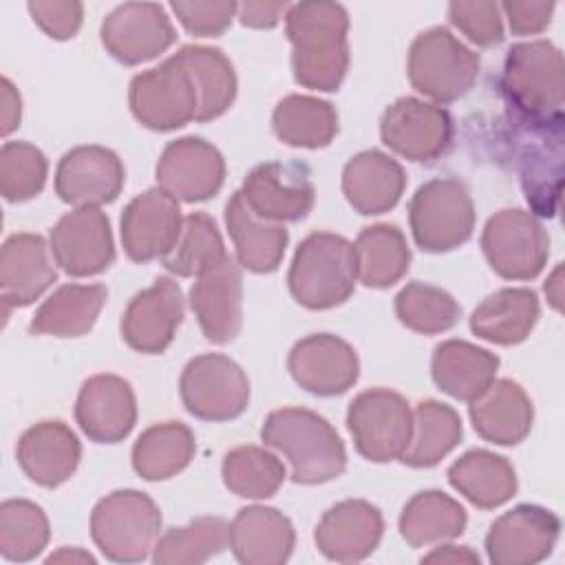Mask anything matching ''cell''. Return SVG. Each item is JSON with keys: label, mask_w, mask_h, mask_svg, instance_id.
Segmentation results:
<instances>
[{"label": "cell", "mask_w": 565, "mask_h": 565, "mask_svg": "<svg viewBox=\"0 0 565 565\" xmlns=\"http://www.w3.org/2000/svg\"><path fill=\"white\" fill-rule=\"evenodd\" d=\"M157 183L177 201L201 203L218 194L225 181V159L216 146L201 137L170 141L154 168Z\"/></svg>", "instance_id": "cell-19"}, {"label": "cell", "mask_w": 565, "mask_h": 565, "mask_svg": "<svg viewBox=\"0 0 565 565\" xmlns=\"http://www.w3.org/2000/svg\"><path fill=\"white\" fill-rule=\"evenodd\" d=\"M183 322V291L170 276H159L135 294L121 316L124 342L146 355L163 353Z\"/></svg>", "instance_id": "cell-21"}, {"label": "cell", "mask_w": 565, "mask_h": 565, "mask_svg": "<svg viewBox=\"0 0 565 565\" xmlns=\"http://www.w3.org/2000/svg\"><path fill=\"white\" fill-rule=\"evenodd\" d=\"M499 9L514 35H536L550 26L556 4L552 0H505Z\"/></svg>", "instance_id": "cell-51"}, {"label": "cell", "mask_w": 565, "mask_h": 565, "mask_svg": "<svg viewBox=\"0 0 565 565\" xmlns=\"http://www.w3.org/2000/svg\"><path fill=\"white\" fill-rule=\"evenodd\" d=\"M106 300L108 289L102 282L62 285L38 307L29 322V331L33 335L53 338L86 335L95 327Z\"/></svg>", "instance_id": "cell-34"}, {"label": "cell", "mask_w": 565, "mask_h": 565, "mask_svg": "<svg viewBox=\"0 0 565 565\" xmlns=\"http://www.w3.org/2000/svg\"><path fill=\"white\" fill-rule=\"evenodd\" d=\"M185 411L203 422H230L249 404V380L238 362L223 353L192 358L179 380Z\"/></svg>", "instance_id": "cell-11"}, {"label": "cell", "mask_w": 565, "mask_h": 565, "mask_svg": "<svg viewBox=\"0 0 565 565\" xmlns=\"http://www.w3.org/2000/svg\"><path fill=\"white\" fill-rule=\"evenodd\" d=\"M543 291H545V298H547L550 307L561 311V305H563V265L561 263L547 276V280L543 285Z\"/></svg>", "instance_id": "cell-55"}, {"label": "cell", "mask_w": 565, "mask_h": 565, "mask_svg": "<svg viewBox=\"0 0 565 565\" xmlns=\"http://www.w3.org/2000/svg\"><path fill=\"white\" fill-rule=\"evenodd\" d=\"M406 73L417 93L441 106L457 102L475 86L479 57L450 29L430 26L415 35Z\"/></svg>", "instance_id": "cell-5"}, {"label": "cell", "mask_w": 565, "mask_h": 565, "mask_svg": "<svg viewBox=\"0 0 565 565\" xmlns=\"http://www.w3.org/2000/svg\"><path fill=\"white\" fill-rule=\"evenodd\" d=\"M174 57L185 66L199 93V108L194 121L203 124L225 115L234 104L238 88L230 57L221 49L199 44L181 46Z\"/></svg>", "instance_id": "cell-36"}, {"label": "cell", "mask_w": 565, "mask_h": 565, "mask_svg": "<svg viewBox=\"0 0 565 565\" xmlns=\"http://www.w3.org/2000/svg\"><path fill=\"white\" fill-rule=\"evenodd\" d=\"M541 316L539 296L527 287H503L483 298L470 313V331L492 344H521Z\"/></svg>", "instance_id": "cell-33"}, {"label": "cell", "mask_w": 565, "mask_h": 565, "mask_svg": "<svg viewBox=\"0 0 565 565\" xmlns=\"http://www.w3.org/2000/svg\"><path fill=\"white\" fill-rule=\"evenodd\" d=\"M22 472L42 488H57L68 481L82 459L77 435L60 419H49L26 428L15 446Z\"/></svg>", "instance_id": "cell-27"}, {"label": "cell", "mask_w": 565, "mask_h": 565, "mask_svg": "<svg viewBox=\"0 0 565 565\" xmlns=\"http://www.w3.org/2000/svg\"><path fill=\"white\" fill-rule=\"evenodd\" d=\"M468 415L481 439L497 446H516L532 430L534 406L519 382L499 377L470 402Z\"/></svg>", "instance_id": "cell-29"}, {"label": "cell", "mask_w": 565, "mask_h": 565, "mask_svg": "<svg viewBox=\"0 0 565 565\" xmlns=\"http://www.w3.org/2000/svg\"><path fill=\"white\" fill-rule=\"evenodd\" d=\"M46 154L29 141H4L0 148V192L9 203H22L44 190Z\"/></svg>", "instance_id": "cell-47"}, {"label": "cell", "mask_w": 565, "mask_h": 565, "mask_svg": "<svg viewBox=\"0 0 565 565\" xmlns=\"http://www.w3.org/2000/svg\"><path fill=\"white\" fill-rule=\"evenodd\" d=\"M161 530L159 505L139 490H115L90 512V536L113 563H141L154 550Z\"/></svg>", "instance_id": "cell-6"}, {"label": "cell", "mask_w": 565, "mask_h": 565, "mask_svg": "<svg viewBox=\"0 0 565 565\" xmlns=\"http://www.w3.org/2000/svg\"><path fill=\"white\" fill-rule=\"evenodd\" d=\"M395 316L406 329L422 335H435L459 322L461 307L446 289L413 280L395 296Z\"/></svg>", "instance_id": "cell-45"}, {"label": "cell", "mask_w": 565, "mask_h": 565, "mask_svg": "<svg viewBox=\"0 0 565 565\" xmlns=\"http://www.w3.org/2000/svg\"><path fill=\"white\" fill-rule=\"evenodd\" d=\"M561 534V519L534 503L503 512L486 534V554L494 565H534L545 561Z\"/></svg>", "instance_id": "cell-16"}, {"label": "cell", "mask_w": 565, "mask_h": 565, "mask_svg": "<svg viewBox=\"0 0 565 565\" xmlns=\"http://www.w3.org/2000/svg\"><path fill=\"white\" fill-rule=\"evenodd\" d=\"M230 547V523L223 516H196L166 530L152 550L157 565H201Z\"/></svg>", "instance_id": "cell-42"}, {"label": "cell", "mask_w": 565, "mask_h": 565, "mask_svg": "<svg viewBox=\"0 0 565 565\" xmlns=\"http://www.w3.org/2000/svg\"><path fill=\"white\" fill-rule=\"evenodd\" d=\"M179 201L163 188L137 194L121 212V245L130 260L148 263L163 258L183 230Z\"/></svg>", "instance_id": "cell-22"}, {"label": "cell", "mask_w": 565, "mask_h": 565, "mask_svg": "<svg viewBox=\"0 0 565 565\" xmlns=\"http://www.w3.org/2000/svg\"><path fill=\"white\" fill-rule=\"evenodd\" d=\"M358 280L373 289H386L402 280L411 265V247L397 225L375 223L364 227L355 243Z\"/></svg>", "instance_id": "cell-40"}, {"label": "cell", "mask_w": 565, "mask_h": 565, "mask_svg": "<svg viewBox=\"0 0 565 565\" xmlns=\"http://www.w3.org/2000/svg\"><path fill=\"white\" fill-rule=\"evenodd\" d=\"M499 86L510 119L536 126L563 121L565 66L554 42L527 40L512 44L503 60Z\"/></svg>", "instance_id": "cell-2"}, {"label": "cell", "mask_w": 565, "mask_h": 565, "mask_svg": "<svg viewBox=\"0 0 565 565\" xmlns=\"http://www.w3.org/2000/svg\"><path fill=\"white\" fill-rule=\"evenodd\" d=\"M285 33L291 42L296 84L318 93H333L349 71V13L338 2L309 0L289 4Z\"/></svg>", "instance_id": "cell-1"}, {"label": "cell", "mask_w": 565, "mask_h": 565, "mask_svg": "<svg viewBox=\"0 0 565 565\" xmlns=\"http://www.w3.org/2000/svg\"><path fill=\"white\" fill-rule=\"evenodd\" d=\"M241 194L258 218L271 223L302 221L316 203L309 168L300 161H265L254 166L243 179Z\"/></svg>", "instance_id": "cell-15"}, {"label": "cell", "mask_w": 565, "mask_h": 565, "mask_svg": "<svg viewBox=\"0 0 565 565\" xmlns=\"http://www.w3.org/2000/svg\"><path fill=\"white\" fill-rule=\"evenodd\" d=\"M481 249L497 276L532 280L547 263L550 236L532 212L505 207L488 218L481 232Z\"/></svg>", "instance_id": "cell-10"}, {"label": "cell", "mask_w": 565, "mask_h": 565, "mask_svg": "<svg viewBox=\"0 0 565 565\" xmlns=\"http://www.w3.org/2000/svg\"><path fill=\"white\" fill-rule=\"evenodd\" d=\"M0 102H2L0 132L2 137H9L20 126V119H22V99L9 77H2L0 82Z\"/></svg>", "instance_id": "cell-53"}, {"label": "cell", "mask_w": 565, "mask_h": 565, "mask_svg": "<svg viewBox=\"0 0 565 565\" xmlns=\"http://www.w3.org/2000/svg\"><path fill=\"white\" fill-rule=\"evenodd\" d=\"M287 369L300 388L318 397L342 395L360 377L355 349L333 333H311L298 340L287 355Z\"/></svg>", "instance_id": "cell-20"}, {"label": "cell", "mask_w": 565, "mask_h": 565, "mask_svg": "<svg viewBox=\"0 0 565 565\" xmlns=\"http://www.w3.org/2000/svg\"><path fill=\"white\" fill-rule=\"evenodd\" d=\"M46 563H95V558L82 547H60L46 558Z\"/></svg>", "instance_id": "cell-56"}, {"label": "cell", "mask_w": 565, "mask_h": 565, "mask_svg": "<svg viewBox=\"0 0 565 565\" xmlns=\"http://www.w3.org/2000/svg\"><path fill=\"white\" fill-rule=\"evenodd\" d=\"M225 225L234 243L236 263L252 274H271L280 267L289 232L282 223L258 218L245 203L241 190L225 203Z\"/></svg>", "instance_id": "cell-31"}, {"label": "cell", "mask_w": 565, "mask_h": 565, "mask_svg": "<svg viewBox=\"0 0 565 565\" xmlns=\"http://www.w3.org/2000/svg\"><path fill=\"white\" fill-rule=\"evenodd\" d=\"M510 124L525 201L534 216L552 218L558 212L563 185V121L536 126L510 119Z\"/></svg>", "instance_id": "cell-8"}, {"label": "cell", "mask_w": 565, "mask_h": 565, "mask_svg": "<svg viewBox=\"0 0 565 565\" xmlns=\"http://www.w3.org/2000/svg\"><path fill=\"white\" fill-rule=\"evenodd\" d=\"M181 26L196 38H216L230 29L236 18L238 2L205 0V2H170Z\"/></svg>", "instance_id": "cell-49"}, {"label": "cell", "mask_w": 565, "mask_h": 565, "mask_svg": "<svg viewBox=\"0 0 565 565\" xmlns=\"http://www.w3.org/2000/svg\"><path fill=\"white\" fill-rule=\"evenodd\" d=\"M404 188L406 174L402 163L382 150H362L342 170V194L362 216H377L393 210Z\"/></svg>", "instance_id": "cell-28"}, {"label": "cell", "mask_w": 565, "mask_h": 565, "mask_svg": "<svg viewBox=\"0 0 565 565\" xmlns=\"http://www.w3.org/2000/svg\"><path fill=\"white\" fill-rule=\"evenodd\" d=\"M475 203L463 181L437 177L422 183L408 203V225L419 249L444 254L461 247L475 232Z\"/></svg>", "instance_id": "cell-7"}, {"label": "cell", "mask_w": 565, "mask_h": 565, "mask_svg": "<svg viewBox=\"0 0 565 565\" xmlns=\"http://www.w3.org/2000/svg\"><path fill=\"white\" fill-rule=\"evenodd\" d=\"M196 452V439L183 422H161L146 428L130 452L135 472L146 481H166L183 472Z\"/></svg>", "instance_id": "cell-37"}, {"label": "cell", "mask_w": 565, "mask_h": 565, "mask_svg": "<svg viewBox=\"0 0 565 565\" xmlns=\"http://www.w3.org/2000/svg\"><path fill=\"white\" fill-rule=\"evenodd\" d=\"M448 483L472 505L494 510L516 494L514 466L486 448H472L448 468Z\"/></svg>", "instance_id": "cell-35"}, {"label": "cell", "mask_w": 565, "mask_h": 565, "mask_svg": "<svg viewBox=\"0 0 565 565\" xmlns=\"http://www.w3.org/2000/svg\"><path fill=\"white\" fill-rule=\"evenodd\" d=\"M225 256L216 221L205 212H192L183 218V230L174 247L161 258V265L179 278H196Z\"/></svg>", "instance_id": "cell-44"}, {"label": "cell", "mask_w": 565, "mask_h": 565, "mask_svg": "<svg viewBox=\"0 0 565 565\" xmlns=\"http://www.w3.org/2000/svg\"><path fill=\"white\" fill-rule=\"evenodd\" d=\"M382 534L384 519L377 505L364 499H344L322 514L313 541L324 558L358 563L375 552Z\"/></svg>", "instance_id": "cell-26"}, {"label": "cell", "mask_w": 565, "mask_h": 565, "mask_svg": "<svg viewBox=\"0 0 565 565\" xmlns=\"http://www.w3.org/2000/svg\"><path fill=\"white\" fill-rule=\"evenodd\" d=\"M55 258L51 245L31 232L13 234L4 241L0 252V298L4 316L11 309L29 307L55 280Z\"/></svg>", "instance_id": "cell-25"}, {"label": "cell", "mask_w": 565, "mask_h": 565, "mask_svg": "<svg viewBox=\"0 0 565 565\" xmlns=\"http://www.w3.org/2000/svg\"><path fill=\"white\" fill-rule=\"evenodd\" d=\"M450 24L477 46H494L503 42V15L497 2L457 0L448 4Z\"/></svg>", "instance_id": "cell-48"}, {"label": "cell", "mask_w": 565, "mask_h": 565, "mask_svg": "<svg viewBox=\"0 0 565 565\" xmlns=\"http://www.w3.org/2000/svg\"><path fill=\"white\" fill-rule=\"evenodd\" d=\"M132 117L148 130L170 132L194 121L196 86L185 66L170 55L154 68L137 73L128 86Z\"/></svg>", "instance_id": "cell-12"}, {"label": "cell", "mask_w": 565, "mask_h": 565, "mask_svg": "<svg viewBox=\"0 0 565 565\" xmlns=\"http://www.w3.org/2000/svg\"><path fill=\"white\" fill-rule=\"evenodd\" d=\"M126 183V170L117 152L106 146H75L62 154L55 168V194L73 207H102L113 203Z\"/></svg>", "instance_id": "cell-18"}, {"label": "cell", "mask_w": 565, "mask_h": 565, "mask_svg": "<svg viewBox=\"0 0 565 565\" xmlns=\"http://www.w3.org/2000/svg\"><path fill=\"white\" fill-rule=\"evenodd\" d=\"M99 40L113 60L137 66L168 51L177 31L163 4L124 2L104 18Z\"/></svg>", "instance_id": "cell-14"}, {"label": "cell", "mask_w": 565, "mask_h": 565, "mask_svg": "<svg viewBox=\"0 0 565 565\" xmlns=\"http://www.w3.org/2000/svg\"><path fill=\"white\" fill-rule=\"evenodd\" d=\"M51 530L44 510L29 499H7L0 505V554L4 561L35 558L49 543Z\"/></svg>", "instance_id": "cell-46"}, {"label": "cell", "mask_w": 565, "mask_h": 565, "mask_svg": "<svg viewBox=\"0 0 565 565\" xmlns=\"http://www.w3.org/2000/svg\"><path fill=\"white\" fill-rule=\"evenodd\" d=\"M33 22L53 40H71L84 20V4L77 0H31L26 4Z\"/></svg>", "instance_id": "cell-50"}, {"label": "cell", "mask_w": 565, "mask_h": 565, "mask_svg": "<svg viewBox=\"0 0 565 565\" xmlns=\"http://www.w3.org/2000/svg\"><path fill=\"white\" fill-rule=\"evenodd\" d=\"M468 514L463 505L441 490L413 494L399 514V534L411 547L446 543L463 534Z\"/></svg>", "instance_id": "cell-38"}, {"label": "cell", "mask_w": 565, "mask_h": 565, "mask_svg": "<svg viewBox=\"0 0 565 565\" xmlns=\"http://www.w3.org/2000/svg\"><path fill=\"white\" fill-rule=\"evenodd\" d=\"M358 282L353 243L333 232H311L291 258L287 285L298 305L311 311L333 309L351 298Z\"/></svg>", "instance_id": "cell-4"}, {"label": "cell", "mask_w": 565, "mask_h": 565, "mask_svg": "<svg viewBox=\"0 0 565 565\" xmlns=\"http://www.w3.org/2000/svg\"><path fill=\"white\" fill-rule=\"evenodd\" d=\"M499 364V355L483 347L468 340H444L433 351L430 375L439 391L470 404L497 380Z\"/></svg>", "instance_id": "cell-32"}, {"label": "cell", "mask_w": 565, "mask_h": 565, "mask_svg": "<svg viewBox=\"0 0 565 565\" xmlns=\"http://www.w3.org/2000/svg\"><path fill=\"white\" fill-rule=\"evenodd\" d=\"M422 563H470V565H479V554L472 552L468 545H452V543H437V547H433L426 556H422Z\"/></svg>", "instance_id": "cell-54"}, {"label": "cell", "mask_w": 565, "mask_h": 565, "mask_svg": "<svg viewBox=\"0 0 565 565\" xmlns=\"http://www.w3.org/2000/svg\"><path fill=\"white\" fill-rule=\"evenodd\" d=\"M296 545V532L280 510L247 505L230 523V550L243 565H282Z\"/></svg>", "instance_id": "cell-30"}, {"label": "cell", "mask_w": 565, "mask_h": 565, "mask_svg": "<svg viewBox=\"0 0 565 565\" xmlns=\"http://www.w3.org/2000/svg\"><path fill=\"white\" fill-rule=\"evenodd\" d=\"M289 9V2H267V0H247L238 4L236 18L241 24L249 29H274L280 20H285V13Z\"/></svg>", "instance_id": "cell-52"}, {"label": "cell", "mask_w": 565, "mask_h": 565, "mask_svg": "<svg viewBox=\"0 0 565 565\" xmlns=\"http://www.w3.org/2000/svg\"><path fill=\"white\" fill-rule=\"evenodd\" d=\"M271 130L291 148H327L338 135V113L327 99L313 95H287L271 113Z\"/></svg>", "instance_id": "cell-39"}, {"label": "cell", "mask_w": 565, "mask_h": 565, "mask_svg": "<svg viewBox=\"0 0 565 565\" xmlns=\"http://www.w3.org/2000/svg\"><path fill=\"white\" fill-rule=\"evenodd\" d=\"M225 488L241 499H269L274 497L285 477V463L260 446H236L223 457L221 466Z\"/></svg>", "instance_id": "cell-43"}, {"label": "cell", "mask_w": 565, "mask_h": 565, "mask_svg": "<svg viewBox=\"0 0 565 565\" xmlns=\"http://www.w3.org/2000/svg\"><path fill=\"white\" fill-rule=\"evenodd\" d=\"M347 428L355 450L373 463L395 461L408 448L413 435V408L391 388H369L353 397L347 411Z\"/></svg>", "instance_id": "cell-9"}, {"label": "cell", "mask_w": 565, "mask_h": 565, "mask_svg": "<svg viewBox=\"0 0 565 565\" xmlns=\"http://www.w3.org/2000/svg\"><path fill=\"white\" fill-rule=\"evenodd\" d=\"M463 437L459 413L437 399H424L413 408V435L399 457L411 468H433L452 452Z\"/></svg>", "instance_id": "cell-41"}, {"label": "cell", "mask_w": 565, "mask_h": 565, "mask_svg": "<svg viewBox=\"0 0 565 565\" xmlns=\"http://www.w3.org/2000/svg\"><path fill=\"white\" fill-rule=\"evenodd\" d=\"M75 419L95 444H119L137 424V399L128 380L99 373L88 377L75 399Z\"/></svg>", "instance_id": "cell-24"}, {"label": "cell", "mask_w": 565, "mask_h": 565, "mask_svg": "<svg viewBox=\"0 0 565 565\" xmlns=\"http://www.w3.org/2000/svg\"><path fill=\"white\" fill-rule=\"evenodd\" d=\"M53 258L62 271L75 278L97 276L115 260L113 230L99 207H73L51 230Z\"/></svg>", "instance_id": "cell-17"}, {"label": "cell", "mask_w": 565, "mask_h": 565, "mask_svg": "<svg viewBox=\"0 0 565 565\" xmlns=\"http://www.w3.org/2000/svg\"><path fill=\"white\" fill-rule=\"evenodd\" d=\"M260 439L289 461L291 481L296 483H327L347 468L344 441L316 411L302 406L271 411L263 422Z\"/></svg>", "instance_id": "cell-3"}, {"label": "cell", "mask_w": 565, "mask_h": 565, "mask_svg": "<svg viewBox=\"0 0 565 565\" xmlns=\"http://www.w3.org/2000/svg\"><path fill=\"white\" fill-rule=\"evenodd\" d=\"M380 137L395 154L428 163L452 146L455 121L444 106L408 95L386 106L380 119Z\"/></svg>", "instance_id": "cell-13"}, {"label": "cell", "mask_w": 565, "mask_h": 565, "mask_svg": "<svg viewBox=\"0 0 565 565\" xmlns=\"http://www.w3.org/2000/svg\"><path fill=\"white\" fill-rule=\"evenodd\" d=\"M230 254L212 269L196 276L190 289V307L212 344L232 342L243 327V274Z\"/></svg>", "instance_id": "cell-23"}]
</instances>
